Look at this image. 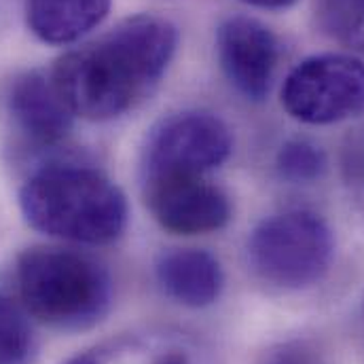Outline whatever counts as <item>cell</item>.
<instances>
[{
    "label": "cell",
    "mask_w": 364,
    "mask_h": 364,
    "mask_svg": "<svg viewBox=\"0 0 364 364\" xmlns=\"http://www.w3.org/2000/svg\"><path fill=\"white\" fill-rule=\"evenodd\" d=\"M178 30L157 15H134L64 53L51 79L75 117L112 121L136 108L164 79Z\"/></svg>",
    "instance_id": "1"
},
{
    "label": "cell",
    "mask_w": 364,
    "mask_h": 364,
    "mask_svg": "<svg viewBox=\"0 0 364 364\" xmlns=\"http://www.w3.org/2000/svg\"><path fill=\"white\" fill-rule=\"evenodd\" d=\"M28 225L77 244H110L127 225V199L106 174L79 164H51L19 188Z\"/></svg>",
    "instance_id": "2"
},
{
    "label": "cell",
    "mask_w": 364,
    "mask_h": 364,
    "mask_svg": "<svg viewBox=\"0 0 364 364\" xmlns=\"http://www.w3.org/2000/svg\"><path fill=\"white\" fill-rule=\"evenodd\" d=\"M17 288L32 318L66 333L97 324L112 301L106 267L90 255L58 246H34L19 255Z\"/></svg>",
    "instance_id": "3"
},
{
    "label": "cell",
    "mask_w": 364,
    "mask_h": 364,
    "mask_svg": "<svg viewBox=\"0 0 364 364\" xmlns=\"http://www.w3.org/2000/svg\"><path fill=\"white\" fill-rule=\"evenodd\" d=\"M335 235L311 210H286L265 218L248 240L255 273L282 290H303L331 269Z\"/></svg>",
    "instance_id": "4"
},
{
    "label": "cell",
    "mask_w": 364,
    "mask_h": 364,
    "mask_svg": "<svg viewBox=\"0 0 364 364\" xmlns=\"http://www.w3.org/2000/svg\"><path fill=\"white\" fill-rule=\"evenodd\" d=\"M286 112L307 125H333L364 114V62L320 53L290 70L282 87Z\"/></svg>",
    "instance_id": "5"
},
{
    "label": "cell",
    "mask_w": 364,
    "mask_h": 364,
    "mask_svg": "<svg viewBox=\"0 0 364 364\" xmlns=\"http://www.w3.org/2000/svg\"><path fill=\"white\" fill-rule=\"evenodd\" d=\"M233 151L227 123L212 112H178L164 119L149 136L142 155V181L205 176Z\"/></svg>",
    "instance_id": "6"
},
{
    "label": "cell",
    "mask_w": 364,
    "mask_h": 364,
    "mask_svg": "<svg viewBox=\"0 0 364 364\" xmlns=\"http://www.w3.org/2000/svg\"><path fill=\"white\" fill-rule=\"evenodd\" d=\"M153 218L176 235H205L231 220L227 193L205 176H170L142 181Z\"/></svg>",
    "instance_id": "7"
},
{
    "label": "cell",
    "mask_w": 364,
    "mask_h": 364,
    "mask_svg": "<svg viewBox=\"0 0 364 364\" xmlns=\"http://www.w3.org/2000/svg\"><path fill=\"white\" fill-rule=\"evenodd\" d=\"M216 55L231 87L250 102H263L273 85L279 45L272 30L246 15L229 17L216 32Z\"/></svg>",
    "instance_id": "8"
},
{
    "label": "cell",
    "mask_w": 364,
    "mask_h": 364,
    "mask_svg": "<svg viewBox=\"0 0 364 364\" xmlns=\"http://www.w3.org/2000/svg\"><path fill=\"white\" fill-rule=\"evenodd\" d=\"M4 104L15 129L36 146L58 144L73 127V110L51 75L41 70H28L15 77L6 90Z\"/></svg>",
    "instance_id": "9"
},
{
    "label": "cell",
    "mask_w": 364,
    "mask_h": 364,
    "mask_svg": "<svg viewBox=\"0 0 364 364\" xmlns=\"http://www.w3.org/2000/svg\"><path fill=\"white\" fill-rule=\"evenodd\" d=\"M66 364H210L203 352L181 333L149 331L121 335L93 346Z\"/></svg>",
    "instance_id": "10"
},
{
    "label": "cell",
    "mask_w": 364,
    "mask_h": 364,
    "mask_svg": "<svg viewBox=\"0 0 364 364\" xmlns=\"http://www.w3.org/2000/svg\"><path fill=\"white\" fill-rule=\"evenodd\" d=\"M155 272L164 292L184 307H208L223 290L220 263L199 248H174L164 252Z\"/></svg>",
    "instance_id": "11"
},
{
    "label": "cell",
    "mask_w": 364,
    "mask_h": 364,
    "mask_svg": "<svg viewBox=\"0 0 364 364\" xmlns=\"http://www.w3.org/2000/svg\"><path fill=\"white\" fill-rule=\"evenodd\" d=\"M110 11V0H26L30 32L47 45H70L90 34Z\"/></svg>",
    "instance_id": "12"
},
{
    "label": "cell",
    "mask_w": 364,
    "mask_h": 364,
    "mask_svg": "<svg viewBox=\"0 0 364 364\" xmlns=\"http://www.w3.org/2000/svg\"><path fill=\"white\" fill-rule=\"evenodd\" d=\"M316 19L328 38L364 55V0H318Z\"/></svg>",
    "instance_id": "13"
},
{
    "label": "cell",
    "mask_w": 364,
    "mask_h": 364,
    "mask_svg": "<svg viewBox=\"0 0 364 364\" xmlns=\"http://www.w3.org/2000/svg\"><path fill=\"white\" fill-rule=\"evenodd\" d=\"M36 339L26 311L0 296V364H32Z\"/></svg>",
    "instance_id": "14"
},
{
    "label": "cell",
    "mask_w": 364,
    "mask_h": 364,
    "mask_svg": "<svg viewBox=\"0 0 364 364\" xmlns=\"http://www.w3.org/2000/svg\"><path fill=\"white\" fill-rule=\"evenodd\" d=\"M277 174L292 184H309L322 178L326 170L324 151L311 140L294 138L282 144L275 157Z\"/></svg>",
    "instance_id": "15"
},
{
    "label": "cell",
    "mask_w": 364,
    "mask_h": 364,
    "mask_svg": "<svg viewBox=\"0 0 364 364\" xmlns=\"http://www.w3.org/2000/svg\"><path fill=\"white\" fill-rule=\"evenodd\" d=\"M343 178L356 201L364 205V127L356 129L346 142Z\"/></svg>",
    "instance_id": "16"
},
{
    "label": "cell",
    "mask_w": 364,
    "mask_h": 364,
    "mask_svg": "<svg viewBox=\"0 0 364 364\" xmlns=\"http://www.w3.org/2000/svg\"><path fill=\"white\" fill-rule=\"evenodd\" d=\"M259 364H326V360L307 341H286L272 348Z\"/></svg>",
    "instance_id": "17"
},
{
    "label": "cell",
    "mask_w": 364,
    "mask_h": 364,
    "mask_svg": "<svg viewBox=\"0 0 364 364\" xmlns=\"http://www.w3.org/2000/svg\"><path fill=\"white\" fill-rule=\"evenodd\" d=\"M250 6H257V9H269V11H279V9H288L292 6L296 0H242Z\"/></svg>",
    "instance_id": "18"
}]
</instances>
